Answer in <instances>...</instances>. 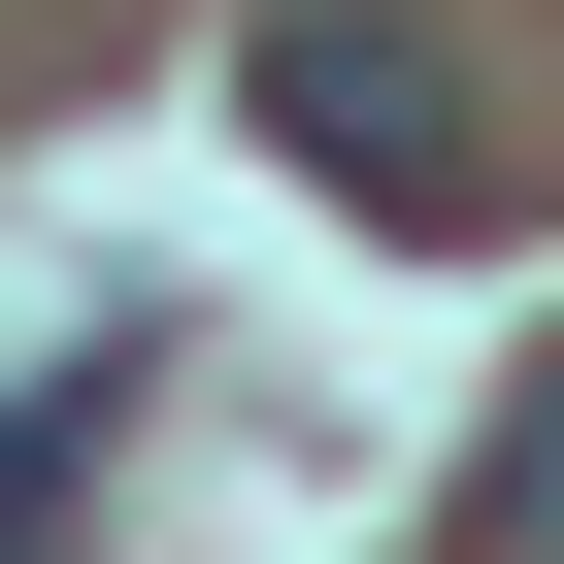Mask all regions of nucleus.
Segmentation results:
<instances>
[{"instance_id": "1", "label": "nucleus", "mask_w": 564, "mask_h": 564, "mask_svg": "<svg viewBox=\"0 0 564 564\" xmlns=\"http://www.w3.org/2000/svg\"><path fill=\"white\" fill-rule=\"evenodd\" d=\"M232 100H265V166L366 199V232H498V100H465V34H399V0H265Z\"/></svg>"}, {"instance_id": "2", "label": "nucleus", "mask_w": 564, "mask_h": 564, "mask_svg": "<svg viewBox=\"0 0 564 564\" xmlns=\"http://www.w3.org/2000/svg\"><path fill=\"white\" fill-rule=\"evenodd\" d=\"M133 366H166V333H67V366H34V399H0V564H34V531H67V498H100V432H133Z\"/></svg>"}, {"instance_id": "3", "label": "nucleus", "mask_w": 564, "mask_h": 564, "mask_svg": "<svg viewBox=\"0 0 564 564\" xmlns=\"http://www.w3.org/2000/svg\"><path fill=\"white\" fill-rule=\"evenodd\" d=\"M498 564H564V366L498 399Z\"/></svg>"}]
</instances>
